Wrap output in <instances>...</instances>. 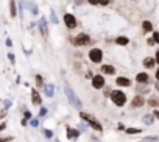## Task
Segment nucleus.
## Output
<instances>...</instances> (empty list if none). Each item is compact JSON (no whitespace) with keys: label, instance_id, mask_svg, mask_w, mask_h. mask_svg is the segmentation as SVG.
Listing matches in <instances>:
<instances>
[{"label":"nucleus","instance_id":"f704fd0d","mask_svg":"<svg viewBox=\"0 0 159 142\" xmlns=\"http://www.w3.org/2000/svg\"><path fill=\"white\" fill-rule=\"evenodd\" d=\"M156 139H157V137H156V136H148V137H147V139H145V140H147V142H154V140H156Z\"/></svg>","mask_w":159,"mask_h":142},{"label":"nucleus","instance_id":"f3484780","mask_svg":"<svg viewBox=\"0 0 159 142\" xmlns=\"http://www.w3.org/2000/svg\"><path fill=\"white\" fill-rule=\"evenodd\" d=\"M114 42H116L117 45L125 47V45H128V44H129V38H128V36H117V38L114 39Z\"/></svg>","mask_w":159,"mask_h":142},{"label":"nucleus","instance_id":"79ce46f5","mask_svg":"<svg viewBox=\"0 0 159 142\" xmlns=\"http://www.w3.org/2000/svg\"><path fill=\"white\" fill-rule=\"evenodd\" d=\"M5 128H7V123H5V122H3V123H2V125H0V131H3V130H5Z\"/></svg>","mask_w":159,"mask_h":142},{"label":"nucleus","instance_id":"6ab92c4d","mask_svg":"<svg viewBox=\"0 0 159 142\" xmlns=\"http://www.w3.org/2000/svg\"><path fill=\"white\" fill-rule=\"evenodd\" d=\"M10 16L14 19L17 16V8H16V0H10Z\"/></svg>","mask_w":159,"mask_h":142},{"label":"nucleus","instance_id":"a878e982","mask_svg":"<svg viewBox=\"0 0 159 142\" xmlns=\"http://www.w3.org/2000/svg\"><path fill=\"white\" fill-rule=\"evenodd\" d=\"M30 125L34 126V128H38V126H39V120H38V119H31V120H30Z\"/></svg>","mask_w":159,"mask_h":142},{"label":"nucleus","instance_id":"4be33fe9","mask_svg":"<svg viewBox=\"0 0 159 142\" xmlns=\"http://www.w3.org/2000/svg\"><path fill=\"white\" fill-rule=\"evenodd\" d=\"M34 80H36L38 88H44V86H45V85H44V78H42V75H36V77H34Z\"/></svg>","mask_w":159,"mask_h":142},{"label":"nucleus","instance_id":"c756f323","mask_svg":"<svg viewBox=\"0 0 159 142\" xmlns=\"http://www.w3.org/2000/svg\"><path fill=\"white\" fill-rule=\"evenodd\" d=\"M5 45H7L8 48H11V47H13V41H11L10 38H7V39H5Z\"/></svg>","mask_w":159,"mask_h":142},{"label":"nucleus","instance_id":"6e6552de","mask_svg":"<svg viewBox=\"0 0 159 142\" xmlns=\"http://www.w3.org/2000/svg\"><path fill=\"white\" fill-rule=\"evenodd\" d=\"M105 85H106V81H105V77L103 75H94V78H92V88L94 89H103L105 88Z\"/></svg>","mask_w":159,"mask_h":142},{"label":"nucleus","instance_id":"b1692460","mask_svg":"<svg viewBox=\"0 0 159 142\" xmlns=\"http://www.w3.org/2000/svg\"><path fill=\"white\" fill-rule=\"evenodd\" d=\"M147 103H148L150 106H153V108H157V106H159V100H157V98H153V97H151Z\"/></svg>","mask_w":159,"mask_h":142},{"label":"nucleus","instance_id":"7c9ffc66","mask_svg":"<svg viewBox=\"0 0 159 142\" xmlns=\"http://www.w3.org/2000/svg\"><path fill=\"white\" fill-rule=\"evenodd\" d=\"M154 44H156V41H154V39H153V36H151V38H148V39H147V45H150V47H151V45H154Z\"/></svg>","mask_w":159,"mask_h":142},{"label":"nucleus","instance_id":"4468645a","mask_svg":"<svg viewBox=\"0 0 159 142\" xmlns=\"http://www.w3.org/2000/svg\"><path fill=\"white\" fill-rule=\"evenodd\" d=\"M100 70H102V74H105V75H114L116 74V67L111 66V64H103L100 67Z\"/></svg>","mask_w":159,"mask_h":142},{"label":"nucleus","instance_id":"2f4dec72","mask_svg":"<svg viewBox=\"0 0 159 142\" xmlns=\"http://www.w3.org/2000/svg\"><path fill=\"white\" fill-rule=\"evenodd\" d=\"M8 59H10V61H11V62H13V64H14V62H16V56H14V55H13V53H11V52H8Z\"/></svg>","mask_w":159,"mask_h":142},{"label":"nucleus","instance_id":"a211bd4d","mask_svg":"<svg viewBox=\"0 0 159 142\" xmlns=\"http://www.w3.org/2000/svg\"><path fill=\"white\" fill-rule=\"evenodd\" d=\"M31 102H33V105H36V106L42 103V98H41V95L38 94L36 89H31Z\"/></svg>","mask_w":159,"mask_h":142},{"label":"nucleus","instance_id":"f03ea898","mask_svg":"<svg viewBox=\"0 0 159 142\" xmlns=\"http://www.w3.org/2000/svg\"><path fill=\"white\" fill-rule=\"evenodd\" d=\"M80 117H81L83 120H86V122H88V125H89L92 130H95V131H100V133L103 131V126H102V123H100V122H98V120H97L94 116H91V114H88V112H83V111H81V112H80Z\"/></svg>","mask_w":159,"mask_h":142},{"label":"nucleus","instance_id":"a19ab883","mask_svg":"<svg viewBox=\"0 0 159 142\" xmlns=\"http://www.w3.org/2000/svg\"><path fill=\"white\" fill-rule=\"evenodd\" d=\"M154 58H156V62L159 64V50H156V55H154Z\"/></svg>","mask_w":159,"mask_h":142},{"label":"nucleus","instance_id":"39448f33","mask_svg":"<svg viewBox=\"0 0 159 142\" xmlns=\"http://www.w3.org/2000/svg\"><path fill=\"white\" fill-rule=\"evenodd\" d=\"M111 100H112V103L116 105V106H119V108H122V106H125V103H126V95H125V92H122V91H112L111 92Z\"/></svg>","mask_w":159,"mask_h":142},{"label":"nucleus","instance_id":"ea45409f","mask_svg":"<svg viewBox=\"0 0 159 142\" xmlns=\"http://www.w3.org/2000/svg\"><path fill=\"white\" fill-rule=\"evenodd\" d=\"M86 78H94V75H92V72H91V70H88V74H86Z\"/></svg>","mask_w":159,"mask_h":142},{"label":"nucleus","instance_id":"37998d69","mask_svg":"<svg viewBox=\"0 0 159 142\" xmlns=\"http://www.w3.org/2000/svg\"><path fill=\"white\" fill-rule=\"evenodd\" d=\"M154 77H156V81H159V67H157V70H156V75H154Z\"/></svg>","mask_w":159,"mask_h":142},{"label":"nucleus","instance_id":"412c9836","mask_svg":"<svg viewBox=\"0 0 159 142\" xmlns=\"http://www.w3.org/2000/svg\"><path fill=\"white\" fill-rule=\"evenodd\" d=\"M154 117H156L154 114H147V116H143V119H142V120H143V123H145V125H151V123L154 122Z\"/></svg>","mask_w":159,"mask_h":142},{"label":"nucleus","instance_id":"9d476101","mask_svg":"<svg viewBox=\"0 0 159 142\" xmlns=\"http://www.w3.org/2000/svg\"><path fill=\"white\" fill-rule=\"evenodd\" d=\"M145 103H147V100L139 94V95H134V98H133V102H131V106H133V108H142Z\"/></svg>","mask_w":159,"mask_h":142},{"label":"nucleus","instance_id":"393cba45","mask_svg":"<svg viewBox=\"0 0 159 142\" xmlns=\"http://www.w3.org/2000/svg\"><path fill=\"white\" fill-rule=\"evenodd\" d=\"M50 22H52V24H55V25L58 24V17H56V14H55V11H53V10L50 11Z\"/></svg>","mask_w":159,"mask_h":142},{"label":"nucleus","instance_id":"c85d7f7f","mask_svg":"<svg viewBox=\"0 0 159 142\" xmlns=\"http://www.w3.org/2000/svg\"><path fill=\"white\" fill-rule=\"evenodd\" d=\"M111 3V0H98V5H102V7H108Z\"/></svg>","mask_w":159,"mask_h":142},{"label":"nucleus","instance_id":"f8f14e48","mask_svg":"<svg viewBox=\"0 0 159 142\" xmlns=\"http://www.w3.org/2000/svg\"><path fill=\"white\" fill-rule=\"evenodd\" d=\"M116 85L120 86V88H129L131 86V80L126 78V77H117L116 78Z\"/></svg>","mask_w":159,"mask_h":142},{"label":"nucleus","instance_id":"f257e3e1","mask_svg":"<svg viewBox=\"0 0 159 142\" xmlns=\"http://www.w3.org/2000/svg\"><path fill=\"white\" fill-rule=\"evenodd\" d=\"M69 39H70V44L75 47H84V45H89L92 42V39L88 33H78L76 36H72Z\"/></svg>","mask_w":159,"mask_h":142},{"label":"nucleus","instance_id":"4c0bfd02","mask_svg":"<svg viewBox=\"0 0 159 142\" xmlns=\"http://www.w3.org/2000/svg\"><path fill=\"white\" fill-rule=\"evenodd\" d=\"M3 105H5V109H8V108L11 106V100H5V103H3Z\"/></svg>","mask_w":159,"mask_h":142},{"label":"nucleus","instance_id":"20e7f679","mask_svg":"<svg viewBox=\"0 0 159 142\" xmlns=\"http://www.w3.org/2000/svg\"><path fill=\"white\" fill-rule=\"evenodd\" d=\"M88 58H89L91 62L100 64V62L103 61V50L98 48V47H94V48H91V50L88 52Z\"/></svg>","mask_w":159,"mask_h":142},{"label":"nucleus","instance_id":"9b49d317","mask_svg":"<svg viewBox=\"0 0 159 142\" xmlns=\"http://www.w3.org/2000/svg\"><path fill=\"white\" fill-rule=\"evenodd\" d=\"M136 81H137L139 85H147V83L150 81V75H148L147 72H139V74L136 75Z\"/></svg>","mask_w":159,"mask_h":142},{"label":"nucleus","instance_id":"ddd939ff","mask_svg":"<svg viewBox=\"0 0 159 142\" xmlns=\"http://www.w3.org/2000/svg\"><path fill=\"white\" fill-rule=\"evenodd\" d=\"M156 64H157V62H156V58H151V56H147V58H143V61H142V66H143L145 69H153Z\"/></svg>","mask_w":159,"mask_h":142},{"label":"nucleus","instance_id":"cd10ccee","mask_svg":"<svg viewBox=\"0 0 159 142\" xmlns=\"http://www.w3.org/2000/svg\"><path fill=\"white\" fill-rule=\"evenodd\" d=\"M151 36H153V39L156 41V44H159V31H156V30H154Z\"/></svg>","mask_w":159,"mask_h":142},{"label":"nucleus","instance_id":"72a5a7b5","mask_svg":"<svg viewBox=\"0 0 159 142\" xmlns=\"http://www.w3.org/2000/svg\"><path fill=\"white\" fill-rule=\"evenodd\" d=\"M88 3L92 5V7H97L98 5V0H88Z\"/></svg>","mask_w":159,"mask_h":142},{"label":"nucleus","instance_id":"5701e85b","mask_svg":"<svg viewBox=\"0 0 159 142\" xmlns=\"http://www.w3.org/2000/svg\"><path fill=\"white\" fill-rule=\"evenodd\" d=\"M140 131H142L140 128H126V130H125L126 134H139Z\"/></svg>","mask_w":159,"mask_h":142},{"label":"nucleus","instance_id":"58836bf2","mask_svg":"<svg viewBox=\"0 0 159 142\" xmlns=\"http://www.w3.org/2000/svg\"><path fill=\"white\" fill-rule=\"evenodd\" d=\"M20 125H22V126H27V125H28V120H27V119L24 117V119L20 120Z\"/></svg>","mask_w":159,"mask_h":142},{"label":"nucleus","instance_id":"bb28decb","mask_svg":"<svg viewBox=\"0 0 159 142\" xmlns=\"http://www.w3.org/2000/svg\"><path fill=\"white\" fill-rule=\"evenodd\" d=\"M44 134H45V137H47V139H52V137H53V131H52V130H45V131H44Z\"/></svg>","mask_w":159,"mask_h":142},{"label":"nucleus","instance_id":"473e14b6","mask_svg":"<svg viewBox=\"0 0 159 142\" xmlns=\"http://www.w3.org/2000/svg\"><path fill=\"white\" fill-rule=\"evenodd\" d=\"M39 116H41V117H45V116H47V108H44V106H42V108H41V111H39Z\"/></svg>","mask_w":159,"mask_h":142},{"label":"nucleus","instance_id":"e433bc0d","mask_svg":"<svg viewBox=\"0 0 159 142\" xmlns=\"http://www.w3.org/2000/svg\"><path fill=\"white\" fill-rule=\"evenodd\" d=\"M11 139H13L11 136H8V137H2V139H0V142H10Z\"/></svg>","mask_w":159,"mask_h":142},{"label":"nucleus","instance_id":"7ed1b4c3","mask_svg":"<svg viewBox=\"0 0 159 142\" xmlns=\"http://www.w3.org/2000/svg\"><path fill=\"white\" fill-rule=\"evenodd\" d=\"M64 92H66V95H67V98H69V102L75 106V108H78V109H81V106H83V103H81V100H80V97L72 91V88H69V86H66L64 88Z\"/></svg>","mask_w":159,"mask_h":142},{"label":"nucleus","instance_id":"c03bdc74","mask_svg":"<svg viewBox=\"0 0 159 142\" xmlns=\"http://www.w3.org/2000/svg\"><path fill=\"white\" fill-rule=\"evenodd\" d=\"M119 130H122V131H123V130H126V128H125V125H123V123H119Z\"/></svg>","mask_w":159,"mask_h":142},{"label":"nucleus","instance_id":"1a4fd4ad","mask_svg":"<svg viewBox=\"0 0 159 142\" xmlns=\"http://www.w3.org/2000/svg\"><path fill=\"white\" fill-rule=\"evenodd\" d=\"M22 5H24L25 8H28V10H30V13H31L33 16H38V14H39V8H38V5H36V3L28 2V0H24Z\"/></svg>","mask_w":159,"mask_h":142},{"label":"nucleus","instance_id":"2eb2a0df","mask_svg":"<svg viewBox=\"0 0 159 142\" xmlns=\"http://www.w3.org/2000/svg\"><path fill=\"white\" fill-rule=\"evenodd\" d=\"M154 28H153V22L151 21H143L142 22V33H153Z\"/></svg>","mask_w":159,"mask_h":142},{"label":"nucleus","instance_id":"c9c22d12","mask_svg":"<svg viewBox=\"0 0 159 142\" xmlns=\"http://www.w3.org/2000/svg\"><path fill=\"white\" fill-rule=\"evenodd\" d=\"M24 117H25L27 120H28V119H31V112H30V111H25V112H24Z\"/></svg>","mask_w":159,"mask_h":142},{"label":"nucleus","instance_id":"0eeeda50","mask_svg":"<svg viewBox=\"0 0 159 142\" xmlns=\"http://www.w3.org/2000/svg\"><path fill=\"white\" fill-rule=\"evenodd\" d=\"M38 28H39L42 38L47 39V38H48V25H47V19H45V17H39V21H38Z\"/></svg>","mask_w":159,"mask_h":142},{"label":"nucleus","instance_id":"423d86ee","mask_svg":"<svg viewBox=\"0 0 159 142\" xmlns=\"http://www.w3.org/2000/svg\"><path fill=\"white\" fill-rule=\"evenodd\" d=\"M62 21H64V25H66L69 30H75L76 25H78V21H76V17H75L72 13H66V14L62 16Z\"/></svg>","mask_w":159,"mask_h":142},{"label":"nucleus","instance_id":"aec40b11","mask_svg":"<svg viewBox=\"0 0 159 142\" xmlns=\"http://www.w3.org/2000/svg\"><path fill=\"white\" fill-rule=\"evenodd\" d=\"M44 88H45L44 91H45V95L47 97H53L55 95V86L53 85H45Z\"/></svg>","mask_w":159,"mask_h":142},{"label":"nucleus","instance_id":"49530a36","mask_svg":"<svg viewBox=\"0 0 159 142\" xmlns=\"http://www.w3.org/2000/svg\"><path fill=\"white\" fill-rule=\"evenodd\" d=\"M55 142H59V140H55Z\"/></svg>","mask_w":159,"mask_h":142},{"label":"nucleus","instance_id":"a18cd8bd","mask_svg":"<svg viewBox=\"0 0 159 142\" xmlns=\"http://www.w3.org/2000/svg\"><path fill=\"white\" fill-rule=\"evenodd\" d=\"M153 114H154V116H156V119H157V120H159V111H154V112H153Z\"/></svg>","mask_w":159,"mask_h":142},{"label":"nucleus","instance_id":"dca6fc26","mask_svg":"<svg viewBox=\"0 0 159 142\" xmlns=\"http://www.w3.org/2000/svg\"><path fill=\"white\" fill-rule=\"evenodd\" d=\"M66 128H67V139H76V137L80 136V130H76V128L73 130V128L69 126V125H67Z\"/></svg>","mask_w":159,"mask_h":142}]
</instances>
